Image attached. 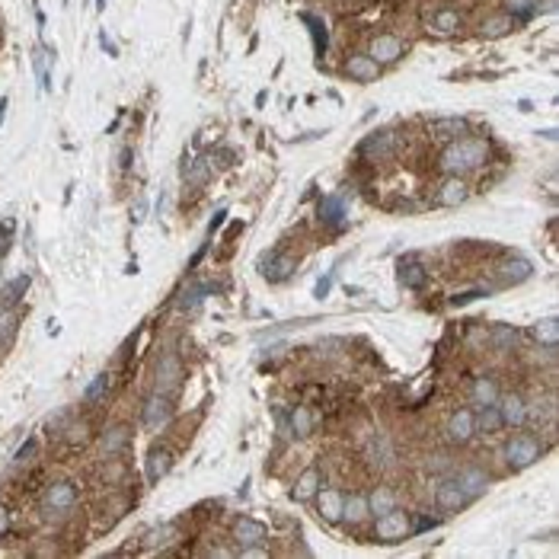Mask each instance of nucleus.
Segmentation results:
<instances>
[{"instance_id":"1","label":"nucleus","mask_w":559,"mask_h":559,"mask_svg":"<svg viewBox=\"0 0 559 559\" xmlns=\"http://www.w3.org/2000/svg\"><path fill=\"white\" fill-rule=\"evenodd\" d=\"M489 157V144L479 138H460L441 153V170L451 176H464V173H473L486 163Z\"/></svg>"},{"instance_id":"2","label":"nucleus","mask_w":559,"mask_h":559,"mask_svg":"<svg viewBox=\"0 0 559 559\" xmlns=\"http://www.w3.org/2000/svg\"><path fill=\"white\" fill-rule=\"evenodd\" d=\"M540 441L537 438H531V435H518V438H512L508 441V447H505V460H508V466H514V470H524V466H531L534 460L540 457Z\"/></svg>"},{"instance_id":"3","label":"nucleus","mask_w":559,"mask_h":559,"mask_svg":"<svg viewBox=\"0 0 559 559\" xmlns=\"http://www.w3.org/2000/svg\"><path fill=\"white\" fill-rule=\"evenodd\" d=\"M153 387H157V393H163V396H170V393L180 387V358H176L173 352L160 355V361L153 365Z\"/></svg>"},{"instance_id":"4","label":"nucleus","mask_w":559,"mask_h":559,"mask_svg":"<svg viewBox=\"0 0 559 559\" xmlns=\"http://www.w3.org/2000/svg\"><path fill=\"white\" fill-rule=\"evenodd\" d=\"M409 514L406 512H399V508H390L387 514H380L377 518V537L387 540V543H396V540L409 537Z\"/></svg>"},{"instance_id":"5","label":"nucleus","mask_w":559,"mask_h":559,"mask_svg":"<svg viewBox=\"0 0 559 559\" xmlns=\"http://www.w3.org/2000/svg\"><path fill=\"white\" fill-rule=\"evenodd\" d=\"M170 419H173V403H170V396L153 393V396L144 403V425L151 428V432H160Z\"/></svg>"},{"instance_id":"6","label":"nucleus","mask_w":559,"mask_h":559,"mask_svg":"<svg viewBox=\"0 0 559 559\" xmlns=\"http://www.w3.org/2000/svg\"><path fill=\"white\" fill-rule=\"evenodd\" d=\"M73 502H77V489H73L71 483H54V486H48V493H45V512L64 514V512L73 508Z\"/></svg>"},{"instance_id":"7","label":"nucleus","mask_w":559,"mask_h":559,"mask_svg":"<svg viewBox=\"0 0 559 559\" xmlns=\"http://www.w3.org/2000/svg\"><path fill=\"white\" fill-rule=\"evenodd\" d=\"M367 52H371L367 58H374L377 64H393V61L403 58V42H399L396 35H377Z\"/></svg>"},{"instance_id":"8","label":"nucleus","mask_w":559,"mask_h":559,"mask_svg":"<svg viewBox=\"0 0 559 559\" xmlns=\"http://www.w3.org/2000/svg\"><path fill=\"white\" fill-rule=\"evenodd\" d=\"M435 502H438L441 508H447V512H454V508H464L466 502V493L457 486V479H441L438 486H435Z\"/></svg>"},{"instance_id":"9","label":"nucleus","mask_w":559,"mask_h":559,"mask_svg":"<svg viewBox=\"0 0 559 559\" xmlns=\"http://www.w3.org/2000/svg\"><path fill=\"white\" fill-rule=\"evenodd\" d=\"M313 499H317L319 514H323L326 521H333V524H336V521H342V499H346V495H342L339 489H319Z\"/></svg>"},{"instance_id":"10","label":"nucleus","mask_w":559,"mask_h":559,"mask_svg":"<svg viewBox=\"0 0 559 559\" xmlns=\"http://www.w3.org/2000/svg\"><path fill=\"white\" fill-rule=\"evenodd\" d=\"M233 537H237V543L253 546V543H262V540H266V527L253 518H237L233 521Z\"/></svg>"},{"instance_id":"11","label":"nucleus","mask_w":559,"mask_h":559,"mask_svg":"<svg viewBox=\"0 0 559 559\" xmlns=\"http://www.w3.org/2000/svg\"><path fill=\"white\" fill-rule=\"evenodd\" d=\"M454 479H457V486L466 493V499H476V495H483V493H486V486H489L486 473H483V470H473V466L460 470Z\"/></svg>"},{"instance_id":"12","label":"nucleus","mask_w":559,"mask_h":559,"mask_svg":"<svg viewBox=\"0 0 559 559\" xmlns=\"http://www.w3.org/2000/svg\"><path fill=\"white\" fill-rule=\"evenodd\" d=\"M259 272L266 275L269 281H285L288 275L294 272V259H281V256H262V262H259Z\"/></svg>"},{"instance_id":"13","label":"nucleus","mask_w":559,"mask_h":559,"mask_svg":"<svg viewBox=\"0 0 559 559\" xmlns=\"http://www.w3.org/2000/svg\"><path fill=\"white\" fill-rule=\"evenodd\" d=\"M377 67L380 64L374 58H367V54H355V58L346 61V73H348V77H352V80H365V83L377 77Z\"/></svg>"},{"instance_id":"14","label":"nucleus","mask_w":559,"mask_h":559,"mask_svg":"<svg viewBox=\"0 0 559 559\" xmlns=\"http://www.w3.org/2000/svg\"><path fill=\"white\" fill-rule=\"evenodd\" d=\"M319 220L329 227H342L346 224V205H342L339 195H326L319 201Z\"/></svg>"},{"instance_id":"15","label":"nucleus","mask_w":559,"mask_h":559,"mask_svg":"<svg viewBox=\"0 0 559 559\" xmlns=\"http://www.w3.org/2000/svg\"><path fill=\"white\" fill-rule=\"evenodd\" d=\"M473 413L470 409H457V413L451 416V422H447V435H451L454 441H470L473 438Z\"/></svg>"},{"instance_id":"16","label":"nucleus","mask_w":559,"mask_h":559,"mask_svg":"<svg viewBox=\"0 0 559 559\" xmlns=\"http://www.w3.org/2000/svg\"><path fill=\"white\" fill-rule=\"evenodd\" d=\"M390 147H393V134L390 131H374V134H367V138L358 144V153H365V157H380V153H387Z\"/></svg>"},{"instance_id":"17","label":"nucleus","mask_w":559,"mask_h":559,"mask_svg":"<svg viewBox=\"0 0 559 559\" xmlns=\"http://www.w3.org/2000/svg\"><path fill=\"white\" fill-rule=\"evenodd\" d=\"M531 336H534V342H537V346H550V348H556V342H559V319H556V317L540 319L537 326L531 329Z\"/></svg>"},{"instance_id":"18","label":"nucleus","mask_w":559,"mask_h":559,"mask_svg":"<svg viewBox=\"0 0 559 559\" xmlns=\"http://www.w3.org/2000/svg\"><path fill=\"white\" fill-rule=\"evenodd\" d=\"M390 508H396V495H393V489L387 486H377L371 495H367V514H387Z\"/></svg>"},{"instance_id":"19","label":"nucleus","mask_w":559,"mask_h":559,"mask_svg":"<svg viewBox=\"0 0 559 559\" xmlns=\"http://www.w3.org/2000/svg\"><path fill=\"white\" fill-rule=\"evenodd\" d=\"M128 428L125 425H115V428H109L106 435H102V454L106 457H115V454H122L128 447Z\"/></svg>"},{"instance_id":"20","label":"nucleus","mask_w":559,"mask_h":559,"mask_svg":"<svg viewBox=\"0 0 559 559\" xmlns=\"http://www.w3.org/2000/svg\"><path fill=\"white\" fill-rule=\"evenodd\" d=\"M499 413H502V425H521L527 419V406L521 403V396H505Z\"/></svg>"},{"instance_id":"21","label":"nucleus","mask_w":559,"mask_h":559,"mask_svg":"<svg viewBox=\"0 0 559 559\" xmlns=\"http://www.w3.org/2000/svg\"><path fill=\"white\" fill-rule=\"evenodd\" d=\"M473 428L483 435H493L502 428V413L495 406H483L479 409V416H473Z\"/></svg>"},{"instance_id":"22","label":"nucleus","mask_w":559,"mask_h":559,"mask_svg":"<svg viewBox=\"0 0 559 559\" xmlns=\"http://www.w3.org/2000/svg\"><path fill=\"white\" fill-rule=\"evenodd\" d=\"M29 291V275H16L4 291H0V310H7V307H16V300Z\"/></svg>"},{"instance_id":"23","label":"nucleus","mask_w":559,"mask_h":559,"mask_svg":"<svg viewBox=\"0 0 559 559\" xmlns=\"http://www.w3.org/2000/svg\"><path fill=\"white\" fill-rule=\"evenodd\" d=\"M170 466H173L170 451H151V457H147V479H151V483L163 479L170 473Z\"/></svg>"},{"instance_id":"24","label":"nucleus","mask_w":559,"mask_h":559,"mask_svg":"<svg viewBox=\"0 0 559 559\" xmlns=\"http://www.w3.org/2000/svg\"><path fill=\"white\" fill-rule=\"evenodd\" d=\"M367 518V499L365 495H348V499H342V521H348V524H358V521Z\"/></svg>"},{"instance_id":"25","label":"nucleus","mask_w":559,"mask_h":559,"mask_svg":"<svg viewBox=\"0 0 559 559\" xmlns=\"http://www.w3.org/2000/svg\"><path fill=\"white\" fill-rule=\"evenodd\" d=\"M317 493H319V476H317V470L300 473L298 486H294V499H298V502H310Z\"/></svg>"},{"instance_id":"26","label":"nucleus","mask_w":559,"mask_h":559,"mask_svg":"<svg viewBox=\"0 0 559 559\" xmlns=\"http://www.w3.org/2000/svg\"><path fill=\"white\" fill-rule=\"evenodd\" d=\"M16 326H20V317H16L13 307L0 310V348H7L16 336Z\"/></svg>"},{"instance_id":"27","label":"nucleus","mask_w":559,"mask_h":559,"mask_svg":"<svg viewBox=\"0 0 559 559\" xmlns=\"http://www.w3.org/2000/svg\"><path fill=\"white\" fill-rule=\"evenodd\" d=\"M531 272H534V266H531L527 259H508L505 266H502V278L512 281V285H518V281L531 278Z\"/></svg>"},{"instance_id":"28","label":"nucleus","mask_w":559,"mask_h":559,"mask_svg":"<svg viewBox=\"0 0 559 559\" xmlns=\"http://www.w3.org/2000/svg\"><path fill=\"white\" fill-rule=\"evenodd\" d=\"M464 199H466L464 180H447L445 186H441V192H438V201H441V205H460Z\"/></svg>"},{"instance_id":"29","label":"nucleus","mask_w":559,"mask_h":559,"mask_svg":"<svg viewBox=\"0 0 559 559\" xmlns=\"http://www.w3.org/2000/svg\"><path fill=\"white\" fill-rule=\"evenodd\" d=\"M457 26H460V13H454V10H441L432 20V33H438V35H451Z\"/></svg>"},{"instance_id":"30","label":"nucleus","mask_w":559,"mask_h":559,"mask_svg":"<svg viewBox=\"0 0 559 559\" xmlns=\"http://www.w3.org/2000/svg\"><path fill=\"white\" fill-rule=\"evenodd\" d=\"M512 29H514V16L505 13V16H493V20L483 26V35H486V39H499V35L512 33Z\"/></svg>"},{"instance_id":"31","label":"nucleus","mask_w":559,"mask_h":559,"mask_svg":"<svg viewBox=\"0 0 559 559\" xmlns=\"http://www.w3.org/2000/svg\"><path fill=\"white\" fill-rule=\"evenodd\" d=\"M399 281H403V285H413V288L425 285V269H422L419 262H403V266H399Z\"/></svg>"},{"instance_id":"32","label":"nucleus","mask_w":559,"mask_h":559,"mask_svg":"<svg viewBox=\"0 0 559 559\" xmlns=\"http://www.w3.org/2000/svg\"><path fill=\"white\" fill-rule=\"evenodd\" d=\"M473 396H476L479 406H495V403H499V390H495L493 380H479V384L473 387Z\"/></svg>"},{"instance_id":"33","label":"nucleus","mask_w":559,"mask_h":559,"mask_svg":"<svg viewBox=\"0 0 559 559\" xmlns=\"http://www.w3.org/2000/svg\"><path fill=\"white\" fill-rule=\"evenodd\" d=\"M310 425H313V419H310V413H307V406L294 409V416H291L294 435H298V438H307V435H310Z\"/></svg>"},{"instance_id":"34","label":"nucleus","mask_w":559,"mask_h":559,"mask_svg":"<svg viewBox=\"0 0 559 559\" xmlns=\"http://www.w3.org/2000/svg\"><path fill=\"white\" fill-rule=\"evenodd\" d=\"M106 390H109V374H100V377H93V384L87 387L83 399H87V403H100V399L106 396Z\"/></svg>"},{"instance_id":"35","label":"nucleus","mask_w":559,"mask_h":559,"mask_svg":"<svg viewBox=\"0 0 559 559\" xmlns=\"http://www.w3.org/2000/svg\"><path fill=\"white\" fill-rule=\"evenodd\" d=\"M435 128H438L441 134H451V138H464V134H466V122L464 119H441Z\"/></svg>"},{"instance_id":"36","label":"nucleus","mask_w":559,"mask_h":559,"mask_svg":"<svg viewBox=\"0 0 559 559\" xmlns=\"http://www.w3.org/2000/svg\"><path fill=\"white\" fill-rule=\"evenodd\" d=\"M534 10H537V0H508V13H512L514 20H521V16H531Z\"/></svg>"},{"instance_id":"37","label":"nucleus","mask_w":559,"mask_h":559,"mask_svg":"<svg viewBox=\"0 0 559 559\" xmlns=\"http://www.w3.org/2000/svg\"><path fill=\"white\" fill-rule=\"evenodd\" d=\"M186 180L192 182V186H199V182H205V180H208V163H205V160L199 157V160L192 163V170L186 167Z\"/></svg>"},{"instance_id":"38","label":"nucleus","mask_w":559,"mask_h":559,"mask_svg":"<svg viewBox=\"0 0 559 559\" xmlns=\"http://www.w3.org/2000/svg\"><path fill=\"white\" fill-rule=\"evenodd\" d=\"M304 23H310V29H313V39H317V52L323 54V45H326V29H323V23H319V20H313V16H304Z\"/></svg>"},{"instance_id":"39","label":"nucleus","mask_w":559,"mask_h":559,"mask_svg":"<svg viewBox=\"0 0 559 559\" xmlns=\"http://www.w3.org/2000/svg\"><path fill=\"white\" fill-rule=\"evenodd\" d=\"M514 342H518V336L508 333V329H499V333H495V346L508 348V346H514Z\"/></svg>"},{"instance_id":"40","label":"nucleus","mask_w":559,"mask_h":559,"mask_svg":"<svg viewBox=\"0 0 559 559\" xmlns=\"http://www.w3.org/2000/svg\"><path fill=\"white\" fill-rule=\"evenodd\" d=\"M33 454H35V441H26V445L20 447V454H16V464H26Z\"/></svg>"},{"instance_id":"41","label":"nucleus","mask_w":559,"mask_h":559,"mask_svg":"<svg viewBox=\"0 0 559 559\" xmlns=\"http://www.w3.org/2000/svg\"><path fill=\"white\" fill-rule=\"evenodd\" d=\"M476 298H483V294H479V291H470V294H460V298H454L451 304H454V307H464V304H470V300H476Z\"/></svg>"},{"instance_id":"42","label":"nucleus","mask_w":559,"mask_h":559,"mask_svg":"<svg viewBox=\"0 0 559 559\" xmlns=\"http://www.w3.org/2000/svg\"><path fill=\"white\" fill-rule=\"evenodd\" d=\"M10 531V512L4 505H0V537H4V534Z\"/></svg>"},{"instance_id":"43","label":"nucleus","mask_w":559,"mask_h":559,"mask_svg":"<svg viewBox=\"0 0 559 559\" xmlns=\"http://www.w3.org/2000/svg\"><path fill=\"white\" fill-rule=\"evenodd\" d=\"M144 214H147V201H138V205H134V211H131V220L138 224V220H144Z\"/></svg>"},{"instance_id":"44","label":"nucleus","mask_w":559,"mask_h":559,"mask_svg":"<svg viewBox=\"0 0 559 559\" xmlns=\"http://www.w3.org/2000/svg\"><path fill=\"white\" fill-rule=\"evenodd\" d=\"M100 45H102V48H106V52H109V54H119V52H115V45H112V39H109V35H106V33H100Z\"/></svg>"},{"instance_id":"45","label":"nucleus","mask_w":559,"mask_h":559,"mask_svg":"<svg viewBox=\"0 0 559 559\" xmlns=\"http://www.w3.org/2000/svg\"><path fill=\"white\" fill-rule=\"evenodd\" d=\"M326 291H329V275L323 281H319V288H317V298H326Z\"/></svg>"},{"instance_id":"46","label":"nucleus","mask_w":559,"mask_h":559,"mask_svg":"<svg viewBox=\"0 0 559 559\" xmlns=\"http://www.w3.org/2000/svg\"><path fill=\"white\" fill-rule=\"evenodd\" d=\"M122 167H131V147H125V151H122Z\"/></svg>"},{"instance_id":"47","label":"nucleus","mask_w":559,"mask_h":559,"mask_svg":"<svg viewBox=\"0 0 559 559\" xmlns=\"http://www.w3.org/2000/svg\"><path fill=\"white\" fill-rule=\"evenodd\" d=\"M10 227H13V220H4V224H0V237H4V240L10 237Z\"/></svg>"},{"instance_id":"48","label":"nucleus","mask_w":559,"mask_h":559,"mask_svg":"<svg viewBox=\"0 0 559 559\" xmlns=\"http://www.w3.org/2000/svg\"><path fill=\"white\" fill-rule=\"evenodd\" d=\"M220 220H224V211H218V214H214V218H211V230H218V227H220Z\"/></svg>"},{"instance_id":"49","label":"nucleus","mask_w":559,"mask_h":559,"mask_svg":"<svg viewBox=\"0 0 559 559\" xmlns=\"http://www.w3.org/2000/svg\"><path fill=\"white\" fill-rule=\"evenodd\" d=\"M4 115H7V100H0V125H4Z\"/></svg>"}]
</instances>
